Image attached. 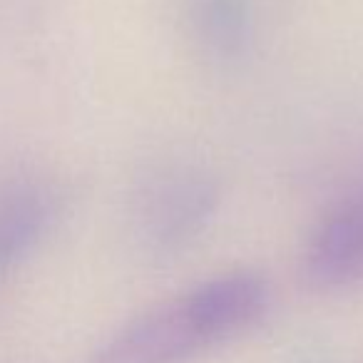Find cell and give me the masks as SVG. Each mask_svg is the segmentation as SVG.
<instances>
[{"instance_id":"6da1fadb","label":"cell","mask_w":363,"mask_h":363,"mask_svg":"<svg viewBox=\"0 0 363 363\" xmlns=\"http://www.w3.org/2000/svg\"><path fill=\"white\" fill-rule=\"evenodd\" d=\"M219 204L217 182L197 167H167L137 194V232L155 254H174L209 227Z\"/></svg>"},{"instance_id":"7a4b0ae2","label":"cell","mask_w":363,"mask_h":363,"mask_svg":"<svg viewBox=\"0 0 363 363\" xmlns=\"http://www.w3.org/2000/svg\"><path fill=\"white\" fill-rule=\"evenodd\" d=\"M209 346L192 296L182 294L125 326L87 363H187Z\"/></svg>"},{"instance_id":"3957f363","label":"cell","mask_w":363,"mask_h":363,"mask_svg":"<svg viewBox=\"0 0 363 363\" xmlns=\"http://www.w3.org/2000/svg\"><path fill=\"white\" fill-rule=\"evenodd\" d=\"M303 274L321 291L363 284V187L338 199L316 224L306 244Z\"/></svg>"},{"instance_id":"277c9868","label":"cell","mask_w":363,"mask_h":363,"mask_svg":"<svg viewBox=\"0 0 363 363\" xmlns=\"http://www.w3.org/2000/svg\"><path fill=\"white\" fill-rule=\"evenodd\" d=\"M189 296L214 343L229 341L252 328L269 306L267 284L249 272L209 279L192 289Z\"/></svg>"},{"instance_id":"5b68a950","label":"cell","mask_w":363,"mask_h":363,"mask_svg":"<svg viewBox=\"0 0 363 363\" xmlns=\"http://www.w3.org/2000/svg\"><path fill=\"white\" fill-rule=\"evenodd\" d=\"M52 214V194L43 187H16L0 197V277L35 247Z\"/></svg>"},{"instance_id":"8992f818","label":"cell","mask_w":363,"mask_h":363,"mask_svg":"<svg viewBox=\"0 0 363 363\" xmlns=\"http://www.w3.org/2000/svg\"><path fill=\"white\" fill-rule=\"evenodd\" d=\"M187 16L194 40L209 57L232 62L247 52L252 40L249 0H189Z\"/></svg>"}]
</instances>
